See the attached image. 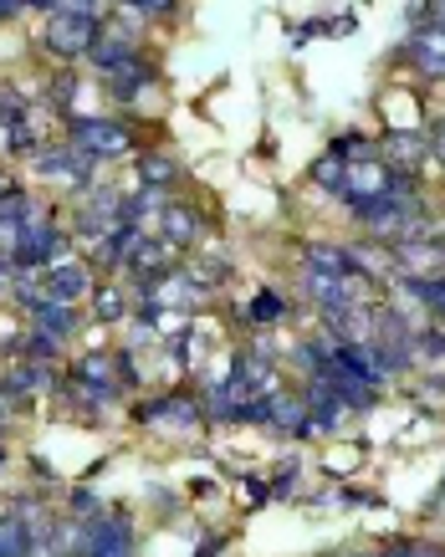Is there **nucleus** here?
Instances as JSON below:
<instances>
[{"label": "nucleus", "instance_id": "obj_1", "mask_svg": "<svg viewBox=\"0 0 445 557\" xmlns=\"http://www.w3.org/2000/svg\"><path fill=\"white\" fill-rule=\"evenodd\" d=\"M98 36H103V11H98V5H52V11H47V47H52L62 62L92 57Z\"/></svg>", "mask_w": 445, "mask_h": 557}, {"label": "nucleus", "instance_id": "obj_2", "mask_svg": "<svg viewBox=\"0 0 445 557\" xmlns=\"http://www.w3.org/2000/svg\"><path fill=\"white\" fill-rule=\"evenodd\" d=\"M67 144L72 149H83L87 159H119V153L134 149V134L113 119H72Z\"/></svg>", "mask_w": 445, "mask_h": 557}, {"label": "nucleus", "instance_id": "obj_3", "mask_svg": "<svg viewBox=\"0 0 445 557\" xmlns=\"http://www.w3.org/2000/svg\"><path fill=\"white\" fill-rule=\"evenodd\" d=\"M41 292H47V302L57 307H77L92 292V271L83 261H57V267L41 271Z\"/></svg>", "mask_w": 445, "mask_h": 557}, {"label": "nucleus", "instance_id": "obj_4", "mask_svg": "<svg viewBox=\"0 0 445 557\" xmlns=\"http://www.w3.org/2000/svg\"><path fill=\"white\" fill-rule=\"evenodd\" d=\"M87 557H134V522H128V511H103L92 522Z\"/></svg>", "mask_w": 445, "mask_h": 557}, {"label": "nucleus", "instance_id": "obj_5", "mask_svg": "<svg viewBox=\"0 0 445 557\" xmlns=\"http://www.w3.org/2000/svg\"><path fill=\"white\" fill-rule=\"evenodd\" d=\"M36 170L52 174V180H62V185H77V189L92 185V159H87L83 149H72V144H62V149H47V153H36Z\"/></svg>", "mask_w": 445, "mask_h": 557}, {"label": "nucleus", "instance_id": "obj_6", "mask_svg": "<svg viewBox=\"0 0 445 557\" xmlns=\"http://www.w3.org/2000/svg\"><path fill=\"white\" fill-rule=\"evenodd\" d=\"M206 302V292L195 287V276H189V271H170V276H159L154 287H149V307H180V312H185V307H200Z\"/></svg>", "mask_w": 445, "mask_h": 557}, {"label": "nucleus", "instance_id": "obj_7", "mask_svg": "<svg viewBox=\"0 0 445 557\" xmlns=\"http://www.w3.org/2000/svg\"><path fill=\"white\" fill-rule=\"evenodd\" d=\"M394 261H399V271L405 276H430V271H441L445 267V246L441 240H410V246H394Z\"/></svg>", "mask_w": 445, "mask_h": 557}, {"label": "nucleus", "instance_id": "obj_8", "mask_svg": "<svg viewBox=\"0 0 445 557\" xmlns=\"http://www.w3.org/2000/svg\"><path fill=\"white\" fill-rule=\"evenodd\" d=\"M36 532H32V522L21 517V511H5L0 517V557H36Z\"/></svg>", "mask_w": 445, "mask_h": 557}, {"label": "nucleus", "instance_id": "obj_9", "mask_svg": "<svg viewBox=\"0 0 445 557\" xmlns=\"http://www.w3.org/2000/svg\"><path fill=\"white\" fill-rule=\"evenodd\" d=\"M410 57H415V67L425 72V77H445V32H441V26H425V32H415Z\"/></svg>", "mask_w": 445, "mask_h": 557}, {"label": "nucleus", "instance_id": "obj_10", "mask_svg": "<svg viewBox=\"0 0 445 557\" xmlns=\"http://www.w3.org/2000/svg\"><path fill=\"white\" fill-rule=\"evenodd\" d=\"M276 430H292V435H308V399L302 394H276L272 399V420Z\"/></svg>", "mask_w": 445, "mask_h": 557}, {"label": "nucleus", "instance_id": "obj_11", "mask_svg": "<svg viewBox=\"0 0 445 557\" xmlns=\"http://www.w3.org/2000/svg\"><path fill=\"white\" fill-rule=\"evenodd\" d=\"M149 420H170L174 430H189V424H200V399H185V394L159 399V405L149 409Z\"/></svg>", "mask_w": 445, "mask_h": 557}, {"label": "nucleus", "instance_id": "obj_12", "mask_svg": "<svg viewBox=\"0 0 445 557\" xmlns=\"http://www.w3.org/2000/svg\"><path fill=\"white\" fill-rule=\"evenodd\" d=\"M405 292H410V297H420L430 312H445V282H441V276H405Z\"/></svg>", "mask_w": 445, "mask_h": 557}, {"label": "nucleus", "instance_id": "obj_13", "mask_svg": "<svg viewBox=\"0 0 445 557\" xmlns=\"http://www.w3.org/2000/svg\"><path fill=\"white\" fill-rule=\"evenodd\" d=\"M144 164V189H164V185H174V159H164V153H144L138 159Z\"/></svg>", "mask_w": 445, "mask_h": 557}, {"label": "nucleus", "instance_id": "obj_14", "mask_svg": "<svg viewBox=\"0 0 445 557\" xmlns=\"http://www.w3.org/2000/svg\"><path fill=\"white\" fill-rule=\"evenodd\" d=\"M52 384V369L47 363H21L16 373H11V394H32V388H47Z\"/></svg>", "mask_w": 445, "mask_h": 557}, {"label": "nucleus", "instance_id": "obj_15", "mask_svg": "<svg viewBox=\"0 0 445 557\" xmlns=\"http://www.w3.org/2000/svg\"><path fill=\"white\" fill-rule=\"evenodd\" d=\"M390 153H394V159H405V164H415L420 153H430V138H420V134H390Z\"/></svg>", "mask_w": 445, "mask_h": 557}, {"label": "nucleus", "instance_id": "obj_16", "mask_svg": "<svg viewBox=\"0 0 445 557\" xmlns=\"http://www.w3.org/2000/svg\"><path fill=\"white\" fill-rule=\"evenodd\" d=\"M246 318H251V322H276V318H287V302H282L276 292H261L257 302L246 307Z\"/></svg>", "mask_w": 445, "mask_h": 557}, {"label": "nucleus", "instance_id": "obj_17", "mask_svg": "<svg viewBox=\"0 0 445 557\" xmlns=\"http://www.w3.org/2000/svg\"><path fill=\"white\" fill-rule=\"evenodd\" d=\"M92 302H98V318H103V322H119L123 312H128L119 287H98V297H92Z\"/></svg>", "mask_w": 445, "mask_h": 557}, {"label": "nucleus", "instance_id": "obj_18", "mask_svg": "<svg viewBox=\"0 0 445 557\" xmlns=\"http://www.w3.org/2000/svg\"><path fill=\"white\" fill-rule=\"evenodd\" d=\"M384 557H445V547H435V542H399Z\"/></svg>", "mask_w": 445, "mask_h": 557}, {"label": "nucleus", "instance_id": "obj_19", "mask_svg": "<svg viewBox=\"0 0 445 557\" xmlns=\"http://www.w3.org/2000/svg\"><path fill=\"white\" fill-rule=\"evenodd\" d=\"M430 153H435V159H441V164H445V123H441V128H435V138H430Z\"/></svg>", "mask_w": 445, "mask_h": 557}, {"label": "nucleus", "instance_id": "obj_20", "mask_svg": "<svg viewBox=\"0 0 445 557\" xmlns=\"http://www.w3.org/2000/svg\"><path fill=\"white\" fill-rule=\"evenodd\" d=\"M134 11H138V16H170L174 5H149V0H144V5H134Z\"/></svg>", "mask_w": 445, "mask_h": 557}, {"label": "nucleus", "instance_id": "obj_21", "mask_svg": "<svg viewBox=\"0 0 445 557\" xmlns=\"http://www.w3.org/2000/svg\"><path fill=\"white\" fill-rule=\"evenodd\" d=\"M26 5H16V0H0V21H16Z\"/></svg>", "mask_w": 445, "mask_h": 557}, {"label": "nucleus", "instance_id": "obj_22", "mask_svg": "<svg viewBox=\"0 0 445 557\" xmlns=\"http://www.w3.org/2000/svg\"><path fill=\"white\" fill-rule=\"evenodd\" d=\"M430 16H435L430 26H441V32H445V5H430Z\"/></svg>", "mask_w": 445, "mask_h": 557}, {"label": "nucleus", "instance_id": "obj_23", "mask_svg": "<svg viewBox=\"0 0 445 557\" xmlns=\"http://www.w3.org/2000/svg\"><path fill=\"white\" fill-rule=\"evenodd\" d=\"M348 557H374V553H348Z\"/></svg>", "mask_w": 445, "mask_h": 557}, {"label": "nucleus", "instance_id": "obj_24", "mask_svg": "<svg viewBox=\"0 0 445 557\" xmlns=\"http://www.w3.org/2000/svg\"><path fill=\"white\" fill-rule=\"evenodd\" d=\"M0 460H5V450H0Z\"/></svg>", "mask_w": 445, "mask_h": 557}]
</instances>
